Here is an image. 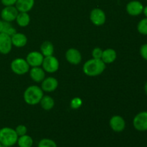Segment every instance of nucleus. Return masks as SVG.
<instances>
[{
    "instance_id": "1",
    "label": "nucleus",
    "mask_w": 147,
    "mask_h": 147,
    "mask_svg": "<svg viewBox=\"0 0 147 147\" xmlns=\"http://www.w3.org/2000/svg\"><path fill=\"white\" fill-rule=\"evenodd\" d=\"M106 65L101 59H90L83 65V71L86 76L96 77L103 73L106 69Z\"/></svg>"
},
{
    "instance_id": "2",
    "label": "nucleus",
    "mask_w": 147,
    "mask_h": 147,
    "mask_svg": "<svg viewBox=\"0 0 147 147\" xmlns=\"http://www.w3.org/2000/svg\"><path fill=\"white\" fill-rule=\"evenodd\" d=\"M44 96V91L41 87L37 86H30L24 93V100L26 103L30 106H34L40 103Z\"/></svg>"
},
{
    "instance_id": "3",
    "label": "nucleus",
    "mask_w": 147,
    "mask_h": 147,
    "mask_svg": "<svg viewBox=\"0 0 147 147\" xmlns=\"http://www.w3.org/2000/svg\"><path fill=\"white\" fill-rule=\"evenodd\" d=\"M19 136L15 129L9 127H4L0 129V143L4 146L11 147L15 145Z\"/></svg>"
},
{
    "instance_id": "4",
    "label": "nucleus",
    "mask_w": 147,
    "mask_h": 147,
    "mask_svg": "<svg viewBox=\"0 0 147 147\" xmlns=\"http://www.w3.org/2000/svg\"><path fill=\"white\" fill-rule=\"evenodd\" d=\"M30 67L27 60L22 58L14 59L11 61L10 65V67L13 73L19 76H22L27 73L30 70Z\"/></svg>"
},
{
    "instance_id": "5",
    "label": "nucleus",
    "mask_w": 147,
    "mask_h": 147,
    "mask_svg": "<svg viewBox=\"0 0 147 147\" xmlns=\"http://www.w3.org/2000/svg\"><path fill=\"white\" fill-rule=\"evenodd\" d=\"M42 66L43 70L45 72L53 73L58 70L60 63H59L58 60L55 56H47V57H44Z\"/></svg>"
},
{
    "instance_id": "6",
    "label": "nucleus",
    "mask_w": 147,
    "mask_h": 147,
    "mask_svg": "<svg viewBox=\"0 0 147 147\" xmlns=\"http://www.w3.org/2000/svg\"><path fill=\"white\" fill-rule=\"evenodd\" d=\"M134 127L139 131H147V111L138 113L133 120Z\"/></svg>"
},
{
    "instance_id": "7",
    "label": "nucleus",
    "mask_w": 147,
    "mask_h": 147,
    "mask_svg": "<svg viewBox=\"0 0 147 147\" xmlns=\"http://www.w3.org/2000/svg\"><path fill=\"white\" fill-rule=\"evenodd\" d=\"M19 14V11L15 6H6L1 11V17L3 21L11 22L14 21Z\"/></svg>"
},
{
    "instance_id": "8",
    "label": "nucleus",
    "mask_w": 147,
    "mask_h": 147,
    "mask_svg": "<svg viewBox=\"0 0 147 147\" xmlns=\"http://www.w3.org/2000/svg\"><path fill=\"white\" fill-rule=\"evenodd\" d=\"M90 19L94 25L101 26L106 22V16L103 10L99 8H95L90 11Z\"/></svg>"
},
{
    "instance_id": "9",
    "label": "nucleus",
    "mask_w": 147,
    "mask_h": 147,
    "mask_svg": "<svg viewBox=\"0 0 147 147\" xmlns=\"http://www.w3.org/2000/svg\"><path fill=\"white\" fill-rule=\"evenodd\" d=\"M12 46L11 37L4 32L0 33V53L8 54L11 52Z\"/></svg>"
},
{
    "instance_id": "10",
    "label": "nucleus",
    "mask_w": 147,
    "mask_h": 147,
    "mask_svg": "<svg viewBox=\"0 0 147 147\" xmlns=\"http://www.w3.org/2000/svg\"><path fill=\"white\" fill-rule=\"evenodd\" d=\"M44 56L38 51H32L26 57V60L31 67H40L42 64Z\"/></svg>"
},
{
    "instance_id": "11",
    "label": "nucleus",
    "mask_w": 147,
    "mask_h": 147,
    "mask_svg": "<svg viewBox=\"0 0 147 147\" xmlns=\"http://www.w3.org/2000/svg\"><path fill=\"white\" fill-rule=\"evenodd\" d=\"M111 128L115 132H122L126 128V121L121 116H113L109 121Z\"/></svg>"
},
{
    "instance_id": "12",
    "label": "nucleus",
    "mask_w": 147,
    "mask_h": 147,
    "mask_svg": "<svg viewBox=\"0 0 147 147\" xmlns=\"http://www.w3.org/2000/svg\"><path fill=\"white\" fill-rule=\"evenodd\" d=\"M65 58L69 63L72 65L80 64L82 60L81 53L76 48H70L66 51Z\"/></svg>"
},
{
    "instance_id": "13",
    "label": "nucleus",
    "mask_w": 147,
    "mask_h": 147,
    "mask_svg": "<svg viewBox=\"0 0 147 147\" xmlns=\"http://www.w3.org/2000/svg\"><path fill=\"white\" fill-rule=\"evenodd\" d=\"M144 6L139 1L134 0V1H130L126 5V11L128 14L131 16H136L139 15L143 12Z\"/></svg>"
},
{
    "instance_id": "14",
    "label": "nucleus",
    "mask_w": 147,
    "mask_h": 147,
    "mask_svg": "<svg viewBox=\"0 0 147 147\" xmlns=\"http://www.w3.org/2000/svg\"><path fill=\"white\" fill-rule=\"evenodd\" d=\"M58 87V81L53 77H48L42 81L41 88L44 92L51 93L55 91Z\"/></svg>"
},
{
    "instance_id": "15",
    "label": "nucleus",
    "mask_w": 147,
    "mask_h": 147,
    "mask_svg": "<svg viewBox=\"0 0 147 147\" xmlns=\"http://www.w3.org/2000/svg\"><path fill=\"white\" fill-rule=\"evenodd\" d=\"M30 76L33 81L41 83L45 78V71L42 67H32L30 70Z\"/></svg>"
},
{
    "instance_id": "16",
    "label": "nucleus",
    "mask_w": 147,
    "mask_h": 147,
    "mask_svg": "<svg viewBox=\"0 0 147 147\" xmlns=\"http://www.w3.org/2000/svg\"><path fill=\"white\" fill-rule=\"evenodd\" d=\"M34 5V0H17L15 4L19 12H28Z\"/></svg>"
},
{
    "instance_id": "17",
    "label": "nucleus",
    "mask_w": 147,
    "mask_h": 147,
    "mask_svg": "<svg viewBox=\"0 0 147 147\" xmlns=\"http://www.w3.org/2000/svg\"><path fill=\"white\" fill-rule=\"evenodd\" d=\"M12 45L16 47H23L27 45V37L21 32H16L11 37Z\"/></svg>"
},
{
    "instance_id": "18",
    "label": "nucleus",
    "mask_w": 147,
    "mask_h": 147,
    "mask_svg": "<svg viewBox=\"0 0 147 147\" xmlns=\"http://www.w3.org/2000/svg\"><path fill=\"white\" fill-rule=\"evenodd\" d=\"M117 53L116 50L112 48H108L106 50H103L101 60H103L105 64H111L113 63L116 60Z\"/></svg>"
},
{
    "instance_id": "19",
    "label": "nucleus",
    "mask_w": 147,
    "mask_h": 147,
    "mask_svg": "<svg viewBox=\"0 0 147 147\" xmlns=\"http://www.w3.org/2000/svg\"><path fill=\"white\" fill-rule=\"evenodd\" d=\"M54 50V46H53V43L50 41H45L40 46L41 53L44 57L53 55Z\"/></svg>"
},
{
    "instance_id": "20",
    "label": "nucleus",
    "mask_w": 147,
    "mask_h": 147,
    "mask_svg": "<svg viewBox=\"0 0 147 147\" xmlns=\"http://www.w3.org/2000/svg\"><path fill=\"white\" fill-rule=\"evenodd\" d=\"M15 20L20 27H25L30 24V17L28 12H19Z\"/></svg>"
},
{
    "instance_id": "21",
    "label": "nucleus",
    "mask_w": 147,
    "mask_h": 147,
    "mask_svg": "<svg viewBox=\"0 0 147 147\" xmlns=\"http://www.w3.org/2000/svg\"><path fill=\"white\" fill-rule=\"evenodd\" d=\"M40 106L44 110L50 111L53 109L55 106L54 99L50 96H43L40 102Z\"/></svg>"
},
{
    "instance_id": "22",
    "label": "nucleus",
    "mask_w": 147,
    "mask_h": 147,
    "mask_svg": "<svg viewBox=\"0 0 147 147\" xmlns=\"http://www.w3.org/2000/svg\"><path fill=\"white\" fill-rule=\"evenodd\" d=\"M33 143V139L27 134L19 136L17 142L19 147H32Z\"/></svg>"
},
{
    "instance_id": "23",
    "label": "nucleus",
    "mask_w": 147,
    "mask_h": 147,
    "mask_svg": "<svg viewBox=\"0 0 147 147\" xmlns=\"http://www.w3.org/2000/svg\"><path fill=\"white\" fill-rule=\"evenodd\" d=\"M2 32L5 33V34L11 37L17 32V31H16V29L10 24V22L4 21V28H3Z\"/></svg>"
},
{
    "instance_id": "24",
    "label": "nucleus",
    "mask_w": 147,
    "mask_h": 147,
    "mask_svg": "<svg viewBox=\"0 0 147 147\" xmlns=\"http://www.w3.org/2000/svg\"><path fill=\"white\" fill-rule=\"evenodd\" d=\"M137 30L140 34L147 35V17L142 19L137 25Z\"/></svg>"
},
{
    "instance_id": "25",
    "label": "nucleus",
    "mask_w": 147,
    "mask_h": 147,
    "mask_svg": "<svg viewBox=\"0 0 147 147\" xmlns=\"http://www.w3.org/2000/svg\"><path fill=\"white\" fill-rule=\"evenodd\" d=\"M37 147H57V144L50 139H42L39 142Z\"/></svg>"
},
{
    "instance_id": "26",
    "label": "nucleus",
    "mask_w": 147,
    "mask_h": 147,
    "mask_svg": "<svg viewBox=\"0 0 147 147\" xmlns=\"http://www.w3.org/2000/svg\"><path fill=\"white\" fill-rule=\"evenodd\" d=\"M83 104V101L80 98H74L70 102V107L73 109H78Z\"/></svg>"
},
{
    "instance_id": "27",
    "label": "nucleus",
    "mask_w": 147,
    "mask_h": 147,
    "mask_svg": "<svg viewBox=\"0 0 147 147\" xmlns=\"http://www.w3.org/2000/svg\"><path fill=\"white\" fill-rule=\"evenodd\" d=\"M15 131L17 133V136H24V135L27 134V126H24V125H18V126L16 127Z\"/></svg>"
},
{
    "instance_id": "28",
    "label": "nucleus",
    "mask_w": 147,
    "mask_h": 147,
    "mask_svg": "<svg viewBox=\"0 0 147 147\" xmlns=\"http://www.w3.org/2000/svg\"><path fill=\"white\" fill-rule=\"evenodd\" d=\"M102 54H103V50L100 47H95L92 51V56L93 58L101 59Z\"/></svg>"
},
{
    "instance_id": "29",
    "label": "nucleus",
    "mask_w": 147,
    "mask_h": 147,
    "mask_svg": "<svg viewBox=\"0 0 147 147\" xmlns=\"http://www.w3.org/2000/svg\"><path fill=\"white\" fill-rule=\"evenodd\" d=\"M140 54L144 60H147V43L142 45L140 48Z\"/></svg>"
},
{
    "instance_id": "30",
    "label": "nucleus",
    "mask_w": 147,
    "mask_h": 147,
    "mask_svg": "<svg viewBox=\"0 0 147 147\" xmlns=\"http://www.w3.org/2000/svg\"><path fill=\"white\" fill-rule=\"evenodd\" d=\"M17 0H1V4L6 7V6H14L15 5Z\"/></svg>"
},
{
    "instance_id": "31",
    "label": "nucleus",
    "mask_w": 147,
    "mask_h": 147,
    "mask_svg": "<svg viewBox=\"0 0 147 147\" xmlns=\"http://www.w3.org/2000/svg\"><path fill=\"white\" fill-rule=\"evenodd\" d=\"M3 28H4V21L0 20V33L2 32Z\"/></svg>"
},
{
    "instance_id": "32",
    "label": "nucleus",
    "mask_w": 147,
    "mask_h": 147,
    "mask_svg": "<svg viewBox=\"0 0 147 147\" xmlns=\"http://www.w3.org/2000/svg\"><path fill=\"white\" fill-rule=\"evenodd\" d=\"M143 13L144 14V15L146 16V17H147V6H146L145 7H144Z\"/></svg>"
},
{
    "instance_id": "33",
    "label": "nucleus",
    "mask_w": 147,
    "mask_h": 147,
    "mask_svg": "<svg viewBox=\"0 0 147 147\" xmlns=\"http://www.w3.org/2000/svg\"><path fill=\"white\" fill-rule=\"evenodd\" d=\"M144 91H145V93H146V94L147 95V81L144 85Z\"/></svg>"
},
{
    "instance_id": "34",
    "label": "nucleus",
    "mask_w": 147,
    "mask_h": 147,
    "mask_svg": "<svg viewBox=\"0 0 147 147\" xmlns=\"http://www.w3.org/2000/svg\"><path fill=\"white\" fill-rule=\"evenodd\" d=\"M0 147H3V146H2V145H1V143H0Z\"/></svg>"
},
{
    "instance_id": "35",
    "label": "nucleus",
    "mask_w": 147,
    "mask_h": 147,
    "mask_svg": "<svg viewBox=\"0 0 147 147\" xmlns=\"http://www.w3.org/2000/svg\"><path fill=\"white\" fill-rule=\"evenodd\" d=\"M146 1H147V0H146Z\"/></svg>"
}]
</instances>
